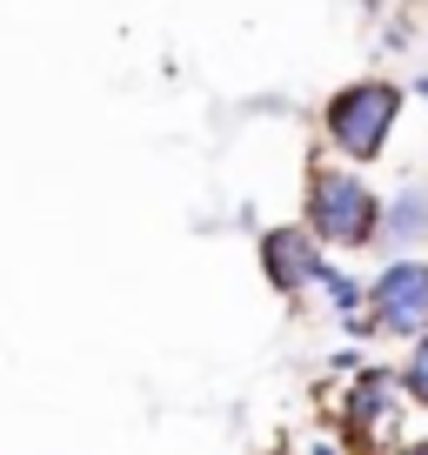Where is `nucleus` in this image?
Listing matches in <instances>:
<instances>
[{
	"label": "nucleus",
	"instance_id": "nucleus-1",
	"mask_svg": "<svg viewBox=\"0 0 428 455\" xmlns=\"http://www.w3.org/2000/svg\"><path fill=\"white\" fill-rule=\"evenodd\" d=\"M314 242H335V248H369L382 235V201L375 188H361L355 174H329L314 168L308 174V221H301Z\"/></svg>",
	"mask_w": 428,
	"mask_h": 455
},
{
	"label": "nucleus",
	"instance_id": "nucleus-2",
	"mask_svg": "<svg viewBox=\"0 0 428 455\" xmlns=\"http://www.w3.org/2000/svg\"><path fill=\"white\" fill-rule=\"evenodd\" d=\"M395 121H401V87L395 81H348L329 100V114H321L329 141L348 161H375L388 148V134H395Z\"/></svg>",
	"mask_w": 428,
	"mask_h": 455
},
{
	"label": "nucleus",
	"instance_id": "nucleus-3",
	"mask_svg": "<svg viewBox=\"0 0 428 455\" xmlns=\"http://www.w3.org/2000/svg\"><path fill=\"white\" fill-rule=\"evenodd\" d=\"M361 301H375L382 335H422L428 328V261H388Z\"/></svg>",
	"mask_w": 428,
	"mask_h": 455
},
{
	"label": "nucleus",
	"instance_id": "nucleus-4",
	"mask_svg": "<svg viewBox=\"0 0 428 455\" xmlns=\"http://www.w3.org/2000/svg\"><path fill=\"white\" fill-rule=\"evenodd\" d=\"M314 268H321V242L308 228H268L261 235V275L274 282V295L295 301L301 288H314Z\"/></svg>",
	"mask_w": 428,
	"mask_h": 455
},
{
	"label": "nucleus",
	"instance_id": "nucleus-5",
	"mask_svg": "<svg viewBox=\"0 0 428 455\" xmlns=\"http://www.w3.org/2000/svg\"><path fill=\"white\" fill-rule=\"evenodd\" d=\"M395 415V375L388 369H369L355 382V395H348V422H355V435H375V428Z\"/></svg>",
	"mask_w": 428,
	"mask_h": 455
},
{
	"label": "nucleus",
	"instance_id": "nucleus-6",
	"mask_svg": "<svg viewBox=\"0 0 428 455\" xmlns=\"http://www.w3.org/2000/svg\"><path fill=\"white\" fill-rule=\"evenodd\" d=\"M382 228H388V242H401V248L422 242V235H428V195H422V188H408L395 208H382Z\"/></svg>",
	"mask_w": 428,
	"mask_h": 455
},
{
	"label": "nucleus",
	"instance_id": "nucleus-7",
	"mask_svg": "<svg viewBox=\"0 0 428 455\" xmlns=\"http://www.w3.org/2000/svg\"><path fill=\"white\" fill-rule=\"evenodd\" d=\"M314 282L329 288V295H335V308H342V315H348V322H355V328H361V288H355V282H348V275H342V268H329V261H321V268H314Z\"/></svg>",
	"mask_w": 428,
	"mask_h": 455
},
{
	"label": "nucleus",
	"instance_id": "nucleus-8",
	"mask_svg": "<svg viewBox=\"0 0 428 455\" xmlns=\"http://www.w3.org/2000/svg\"><path fill=\"white\" fill-rule=\"evenodd\" d=\"M401 382H408V395L428 409V328L415 335V355H408V375H401Z\"/></svg>",
	"mask_w": 428,
	"mask_h": 455
},
{
	"label": "nucleus",
	"instance_id": "nucleus-9",
	"mask_svg": "<svg viewBox=\"0 0 428 455\" xmlns=\"http://www.w3.org/2000/svg\"><path fill=\"white\" fill-rule=\"evenodd\" d=\"M415 87H422V100H428V81H415Z\"/></svg>",
	"mask_w": 428,
	"mask_h": 455
},
{
	"label": "nucleus",
	"instance_id": "nucleus-10",
	"mask_svg": "<svg viewBox=\"0 0 428 455\" xmlns=\"http://www.w3.org/2000/svg\"><path fill=\"white\" fill-rule=\"evenodd\" d=\"M401 455H428V449H401Z\"/></svg>",
	"mask_w": 428,
	"mask_h": 455
}]
</instances>
